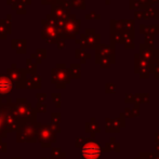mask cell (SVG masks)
I'll return each instance as SVG.
<instances>
[{
    "instance_id": "3957f363",
    "label": "cell",
    "mask_w": 159,
    "mask_h": 159,
    "mask_svg": "<svg viewBox=\"0 0 159 159\" xmlns=\"http://www.w3.org/2000/svg\"><path fill=\"white\" fill-rule=\"evenodd\" d=\"M143 12H144V19H151V17H154V19H156V20L159 19V11L152 8V7L148 9L143 10Z\"/></svg>"
},
{
    "instance_id": "5b68a950",
    "label": "cell",
    "mask_w": 159,
    "mask_h": 159,
    "mask_svg": "<svg viewBox=\"0 0 159 159\" xmlns=\"http://www.w3.org/2000/svg\"><path fill=\"white\" fill-rule=\"evenodd\" d=\"M11 90V84H9L6 79H0V92L4 93Z\"/></svg>"
},
{
    "instance_id": "ba28073f",
    "label": "cell",
    "mask_w": 159,
    "mask_h": 159,
    "mask_svg": "<svg viewBox=\"0 0 159 159\" xmlns=\"http://www.w3.org/2000/svg\"><path fill=\"white\" fill-rule=\"evenodd\" d=\"M157 2H159V0H151V3H157Z\"/></svg>"
},
{
    "instance_id": "277c9868",
    "label": "cell",
    "mask_w": 159,
    "mask_h": 159,
    "mask_svg": "<svg viewBox=\"0 0 159 159\" xmlns=\"http://www.w3.org/2000/svg\"><path fill=\"white\" fill-rule=\"evenodd\" d=\"M122 23V27L124 30L127 33L133 34L134 33V21L132 20H120Z\"/></svg>"
},
{
    "instance_id": "6da1fadb",
    "label": "cell",
    "mask_w": 159,
    "mask_h": 159,
    "mask_svg": "<svg viewBox=\"0 0 159 159\" xmlns=\"http://www.w3.org/2000/svg\"><path fill=\"white\" fill-rule=\"evenodd\" d=\"M100 147L94 143H89L82 148V156L84 159H96L100 155Z\"/></svg>"
},
{
    "instance_id": "8992f818",
    "label": "cell",
    "mask_w": 159,
    "mask_h": 159,
    "mask_svg": "<svg viewBox=\"0 0 159 159\" xmlns=\"http://www.w3.org/2000/svg\"><path fill=\"white\" fill-rule=\"evenodd\" d=\"M145 44H146L147 47H151V48H153L154 47V35H151V34H148V35H145Z\"/></svg>"
},
{
    "instance_id": "9c48e42d",
    "label": "cell",
    "mask_w": 159,
    "mask_h": 159,
    "mask_svg": "<svg viewBox=\"0 0 159 159\" xmlns=\"http://www.w3.org/2000/svg\"><path fill=\"white\" fill-rule=\"evenodd\" d=\"M109 1H111V0H107V4H108V3H109Z\"/></svg>"
},
{
    "instance_id": "7a4b0ae2",
    "label": "cell",
    "mask_w": 159,
    "mask_h": 159,
    "mask_svg": "<svg viewBox=\"0 0 159 159\" xmlns=\"http://www.w3.org/2000/svg\"><path fill=\"white\" fill-rule=\"evenodd\" d=\"M141 54L144 60H151L154 57L155 53H158V50H154L151 47H147L146 44H141Z\"/></svg>"
},
{
    "instance_id": "52a82bcc",
    "label": "cell",
    "mask_w": 159,
    "mask_h": 159,
    "mask_svg": "<svg viewBox=\"0 0 159 159\" xmlns=\"http://www.w3.org/2000/svg\"><path fill=\"white\" fill-rule=\"evenodd\" d=\"M134 17H135L136 20H142V19H144V12H143V10H141V11L136 10L135 12H134Z\"/></svg>"
}]
</instances>
